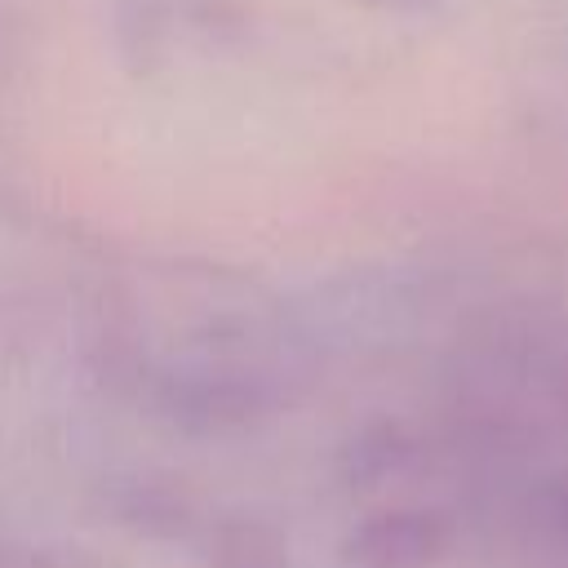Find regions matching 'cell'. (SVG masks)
Listing matches in <instances>:
<instances>
[{
	"label": "cell",
	"mask_w": 568,
	"mask_h": 568,
	"mask_svg": "<svg viewBox=\"0 0 568 568\" xmlns=\"http://www.w3.org/2000/svg\"><path fill=\"white\" fill-rule=\"evenodd\" d=\"M448 550V524L435 510H386L351 537L359 568H430Z\"/></svg>",
	"instance_id": "cell-1"
},
{
	"label": "cell",
	"mask_w": 568,
	"mask_h": 568,
	"mask_svg": "<svg viewBox=\"0 0 568 568\" xmlns=\"http://www.w3.org/2000/svg\"><path fill=\"white\" fill-rule=\"evenodd\" d=\"M524 519H528V532H532L546 550L568 555V470L546 475V479L528 493Z\"/></svg>",
	"instance_id": "cell-2"
}]
</instances>
